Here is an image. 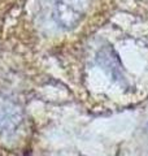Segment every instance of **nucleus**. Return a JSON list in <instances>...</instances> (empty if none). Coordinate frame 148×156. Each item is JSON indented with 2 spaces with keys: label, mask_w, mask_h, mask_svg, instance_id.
I'll return each mask as SVG.
<instances>
[{
  "label": "nucleus",
  "mask_w": 148,
  "mask_h": 156,
  "mask_svg": "<svg viewBox=\"0 0 148 156\" xmlns=\"http://www.w3.org/2000/svg\"><path fill=\"white\" fill-rule=\"evenodd\" d=\"M22 120L21 112L14 104L0 99V133H8L17 128Z\"/></svg>",
  "instance_id": "nucleus-1"
}]
</instances>
